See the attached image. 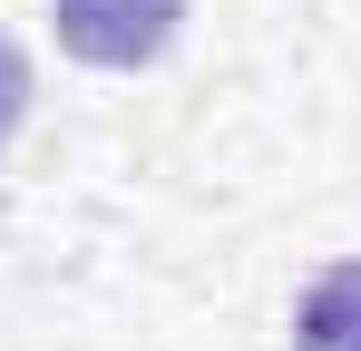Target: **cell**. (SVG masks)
Wrapping results in <instances>:
<instances>
[{
    "instance_id": "cell-1",
    "label": "cell",
    "mask_w": 361,
    "mask_h": 351,
    "mask_svg": "<svg viewBox=\"0 0 361 351\" xmlns=\"http://www.w3.org/2000/svg\"><path fill=\"white\" fill-rule=\"evenodd\" d=\"M49 20H59V49L88 68H157L185 0H59Z\"/></svg>"
},
{
    "instance_id": "cell-2",
    "label": "cell",
    "mask_w": 361,
    "mask_h": 351,
    "mask_svg": "<svg viewBox=\"0 0 361 351\" xmlns=\"http://www.w3.org/2000/svg\"><path fill=\"white\" fill-rule=\"evenodd\" d=\"M293 351H361V254L322 264L293 302Z\"/></svg>"
},
{
    "instance_id": "cell-3",
    "label": "cell",
    "mask_w": 361,
    "mask_h": 351,
    "mask_svg": "<svg viewBox=\"0 0 361 351\" xmlns=\"http://www.w3.org/2000/svg\"><path fill=\"white\" fill-rule=\"evenodd\" d=\"M20 117H30V58H20V39L0 30V147L20 137Z\"/></svg>"
}]
</instances>
